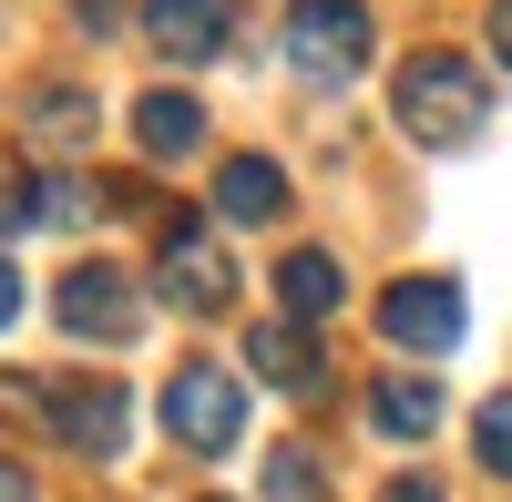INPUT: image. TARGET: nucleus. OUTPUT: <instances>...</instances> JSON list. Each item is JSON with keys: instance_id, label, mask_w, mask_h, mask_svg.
Instances as JSON below:
<instances>
[{"instance_id": "f03ea898", "label": "nucleus", "mask_w": 512, "mask_h": 502, "mask_svg": "<svg viewBox=\"0 0 512 502\" xmlns=\"http://www.w3.org/2000/svg\"><path fill=\"white\" fill-rule=\"evenodd\" d=\"M164 431H175V451H195V462H226L236 431H246V380L216 359H185L175 380H164Z\"/></svg>"}, {"instance_id": "9b49d317", "label": "nucleus", "mask_w": 512, "mask_h": 502, "mask_svg": "<svg viewBox=\"0 0 512 502\" xmlns=\"http://www.w3.org/2000/svg\"><path fill=\"white\" fill-rule=\"evenodd\" d=\"M369 421L390 431V441H431V431H441V380H431V369H379Z\"/></svg>"}, {"instance_id": "0eeeda50", "label": "nucleus", "mask_w": 512, "mask_h": 502, "mask_svg": "<svg viewBox=\"0 0 512 502\" xmlns=\"http://www.w3.org/2000/svg\"><path fill=\"white\" fill-rule=\"evenodd\" d=\"M52 318L72 328V339L123 349V339L144 328V298H134V277H123V267H72V277H62V298H52Z\"/></svg>"}, {"instance_id": "423d86ee", "label": "nucleus", "mask_w": 512, "mask_h": 502, "mask_svg": "<svg viewBox=\"0 0 512 502\" xmlns=\"http://www.w3.org/2000/svg\"><path fill=\"white\" fill-rule=\"evenodd\" d=\"M379 339H390V349H420V359L461 349V287H451V277H400L390 298H379Z\"/></svg>"}, {"instance_id": "6ab92c4d", "label": "nucleus", "mask_w": 512, "mask_h": 502, "mask_svg": "<svg viewBox=\"0 0 512 502\" xmlns=\"http://www.w3.org/2000/svg\"><path fill=\"white\" fill-rule=\"evenodd\" d=\"M11 318H21V267L0 257V328H11Z\"/></svg>"}, {"instance_id": "39448f33", "label": "nucleus", "mask_w": 512, "mask_h": 502, "mask_svg": "<svg viewBox=\"0 0 512 502\" xmlns=\"http://www.w3.org/2000/svg\"><path fill=\"white\" fill-rule=\"evenodd\" d=\"M154 277H164V298H175L185 318H216V308L236 298V267H226V246H216V226H205V216H175V226H164Z\"/></svg>"}, {"instance_id": "7ed1b4c3", "label": "nucleus", "mask_w": 512, "mask_h": 502, "mask_svg": "<svg viewBox=\"0 0 512 502\" xmlns=\"http://www.w3.org/2000/svg\"><path fill=\"white\" fill-rule=\"evenodd\" d=\"M369 0H287V62L308 82H349L369 62Z\"/></svg>"}, {"instance_id": "4468645a", "label": "nucleus", "mask_w": 512, "mask_h": 502, "mask_svg": "<svg viewBox=\"0 0 512 502\" xmlns=\"http://www.w3.org/2000/svg\"><path fill=\"white\" fill-rule=\"evenodd\" d=\"M277 298H287V318H297V328H308V318H328L338 298H349V277H338L328 246H297V257L277 267Z\"/></svg>"}, {"instance_id": "a211bd4d", "label": "nucleus", "mask_w": 512, "mask_h": 502, "mask_svg": "<svg viewBox=\"0 0 512 502\" xmlns=\"http://www.w3.org/2000/svg\"><path fill=\"white\" fill-rule=\"evenodd\" d=\"M379 502H441V482H420V472H400V482L379 492Z\"/></svg>"}, {"instance_id": "6e6552de", "label": "nucleus", "mask_w": 512, "mask_h": 502, "mask_svg": "<svg viewBox=\"0 0 512 502\" xmlns=\"http://www.w3.org/2000/svg\"><path fill=\"white\" fill-rule=\"evenodd\" d=\"M144 41L175 62H216L236 41V0H144Z\"/></svg>"}, {"instance_id": "20e7f679", "label": "nucleus", "mask_w": 512, "mask_h": 502, "mask_svg": "<svg viewBox=\"0 0 512 502\" xmlns=\"http://www.w3.org/2000/svg\"><path fill=\"white\" fill-rule=\"evenodd\" d=\"M41 421H52V431H62V451H82V462H123L134 400H123V380H103V369H93V380L72 369V380L41 390Z\"/></svg>"}, {"instance_id": "aec40b11", "label": "nucleus", "mask_w": 512, "mask_h": 502, "mask_svg": "<svg viewBox=\"0 0 512 502\" xmlns=\"http://www.w3.org/2000/svg\"><path fill=\"white\" fill-rule=\"evenodd\" d=\"M0 502H31V472L11 462V451H0Z\"/></svg>"}, {"instance_id": "f3484780", "label": "nucleus", "mask_w": 512, "mask_h": 502, "mask_svg": "<svg viewBox=\"0 0 512 502\" xmlns=\"http://www.w3.org/2000/svg\"><path fill=\"white\" fill-rule=\"evenodd\" d=\"M472 451H482V472L512 482V390H492V400L472 410Z\"/></svg>"}, {"instance_id": "1a4fd4ad", "label": "nucleus", "mask_w": 512, "mask_h": 502, "mask_svg": "<svg viewBox=\"0 0 512 502\" xmlns=\"http://www.w3.org/2000/svg\"><path fill=\"white\" fill-rule=\"evenodd\" d=\"M216 216H226V226H277V216H287V164L226 154V164H216Z\"/></svg>"}, {"instance_id": "f257e3e1", "label": "nucleus", "mask_w": 512, "mask_h": 502, "mask_svg": "<svg viewBox=\"0 0 512 502\" xmlns=\"http://www.w3.org/2000/svg\"><path fill=\"white\" fill-rule=\"evenodd\" d=\"M390 113H400L410 144H472L482 123H492V82H482V62H461V52H420L400 72Z\"/></svg>"}, {"instance_id": "dca6fc26", "label": "nucleus", "mask_w": 512, "mask_h": 502, "mask_svg": "<svg viewBox=\"0 0 512 502\" xmlns=\"http://www.w3.org/2000/svg\"><path fill=\"white\" fill-rule=\"evenodd\" d=\"M267 502H318V451L308 441H277L267 451Z\"/></svg>"}, {"instance_id": "ddd939ff", "label": "nucleus", "mask_w": 512, "mask_h": 502, "mask_svg": "<svg viewBox=\"0 0 512 502\" xmlns=\"http://www.w3.org/2000/svg\"><path fill=\"white\" fill-rule=\"evenodd\" d=\"M21 113H31V144L41 154H82V144H93V93H82V82H41Z\"/></svg>"}, {"instance_id": "f8f14e48", "label": "nucleus", "mask_w": 512, "mask_h": 502, "mask_svg": "<svg viewBox=\"0 0 512 502\" xmlns=\"http://www.w3.org/2000/svg\"><path fill=\"white\" fill-rule=\"evenodd\" d=\"M246 369H256L267 390H318V339H308L297 318H256V328H246Z\"/></svg>"}, {"instance_id": "412c9836", "label": "nucleus", "mask_w": 512, "mask_h": 502, "mask_svg": "<svg viewBox=\"0 0 512 502\" xmlns=\"http://www.w3.org/2000/svg\"><path fill=\"white\" fill-rule=\"evenodd\" d=\"M492 52H502V72H512V0H492Z\"/></svg>"}, {"instance_id": "2eb2a0df", "label": "nucleus", "mask_w": 512, "mask_h": 502, "mask_svg": "<svg viewBox=\"0 0 512 502\" xmlns=\"http://www.w3.org/2000/svg\"><path fill=\"white\" fill-rule=\"evenodd\" d=\"M72 216V185H41V175H0V246L31 236V226H62Z\"/></svg>"}, {"instance_id": "9d476101", "label": "nucleus", "mask_w": 512, "mask_h": 502, "mask_svg": "<svg viewBox=\"0 0 512 502\" xmlns=\"http://www.w3.org/2000/svg\"><path fill=\"white\" fill-rule=\"evenodd\" d=\"M134 144H144L154 164H195V154H205V103H195V93H164V82H154V93L134 103Z\"/></svg>"}]
</instances>
